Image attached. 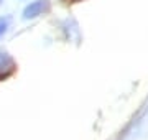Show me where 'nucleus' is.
I'll list each match as a JSON object with an SVG mask.
<instances>
[{"mask_svg": "<svg viewBox=\"0 0 148 140\" xmlns=\"http://www.w3.org/2000/svg\"><path fill=\"white\" fill-rule=\"evenodd\" d=\"M43 10V2H35V3H32V5L28 7L27 10H25V18H30V16H36L40 15V12Z\"/></svg>", "mask_w": 148, "mask_h": 140, "instance_id": "f257e3e1", "label": "nucleus"}, {"mask_svg": "<svg viewBox=\"0 0 148 140\" xmlns=\"http://www.w3.org/2000/svg\"><path fill=\"white\" fill-rule=\"evenodd\" d=\"M5 27H7V22H0V35L5 32Z\"/></svg>", "mask_w": 148, "mask_h": 140, "instance_id": "f03ea898", "label": "nucleus"}]
</instances>
